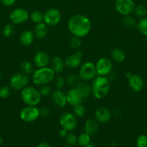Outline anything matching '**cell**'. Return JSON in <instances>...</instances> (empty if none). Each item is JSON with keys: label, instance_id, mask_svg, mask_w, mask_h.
<instances>
[{"label": "cell", "instance_id": "obj_1", "mask_svg": "<svg viewBox=\"0 0 147 147\" xmlns=\"http://www.w3.org/2000/svg\"><path fill=\"white\" fill-rule=\"evenodd\" d=\"M92 27L90 20L83 14H74L68 22V29L69 32L78 37H85L89 34Z\"/></svg>", "mask_w": 147, "mask_h": 147}, {"label": "cell", "instance_id": "obj_2", "mask_svg": "<svg viewBox=\"0 0 147 147\" xmlns=\"http://www.w3.org/2000/svg\"><path fill=\"white\" fill-rule=\"evenodd\" d=\"M110 88V81L106 76H97L92 80L91 89L92 94L97 99H102L107 96Z\"/></svg>", "mask_w": 147, "mask_h": 147}, {"label": "cell", "instance_id": "obj_3", "mask_svg": "<svg viewBox=\"0 0 147 147\" xmlns=\"http://www.w3.org/2000/svg\"><path fill=\"white\" fill-rule=\"evenodd\" d=\"M56 73L50 67H45L37 68L33 73L32 80L33 83L37 86L47 85L54 80Z\"/></svg>", "mask_w": 147, "mask_h": 147}, {"label": "cell", "instance_id": "obj_4", "mask_svg": "<svg viewBox=\"0 0 147 147\" xmlns=\"http://www.w3.org/2000/svg\"><path fill=\"white\" fill-rule=\"evenodd\" d=\"M22 100L27 106H35L41 100V95L38 90L31 86H27L22 90Z\"/></svg>", "mask_w": 147, "mask_h": 147}, {"label": "cell", "instance_id": "obj_5", "mask_svg": "<svg viewBox=\"0 0 147 147\" xmlns=\"http://www.w3.org/2000/svg\"><path fill=\"white\" fill-rule=\"evenodd\" d=\"M79 76L82 81L92 80L97 76L95 65L91 62H86L81 66L79 71Z\"/></svg>", "mask_w": 147, "mask_h": 147}, {"label": "cell", "instance_id": "obj_6", "mask_svg": "<svg viewBox=\"0 0 147 147\" xmlns=\"http://www.w3.org/2000/svg\"><path fill=\"white\" fill-rule=\"evenodd\" d=\"M59 123L62 129H66L67 131H71L77 126V119L74 113L65 112L61 116Z\"/></svg>", "mask_w": 147, "mask_h": 147}, {"label": "cell", "instance_id": "obj_7", "mask_svg": "<svg viewBox=\"0 0 147 147\" xmlns=\"http://www.w3.org/2000/svg\"><path fill=\"white\" fill-rule=\"evenodd\" d=\"M28 82L29 78L27 75L18 73L12 76L10 80V85L12 88L14 90H20L27 87Z\"/></svg>", "mask_w": 147, "mask_h": 147}, {"label": "cell", "instance_id": "obj_8", "mask_svg": "<svg viewBox=\"0 0 147 147\" xmlns=\"http://www.w3.org/2000/svg\"><path fill=\"white\" fill-rule=\"evenodd\" d=\"M95 68L97 76H107L112 71V63L108 57H102L97 61Z\"/></svg>", "mask_w": 147, "mask_h": 147}, {"label": "cell", "instance_id": "obj_9", "mask_svg": "<svg viewBox=\"0 0 147 147\" xmlns=\"http://www.w3.org/2000/svg\"><path fill=\"white\" fill-rule=\"evenodd\" d=\"M40 116L39 109L35 106H27L22 109L20 113V117L22 121L26 123H31L37 120Z\"/></svg>", "mask_w": 147, "mask_h": 147}, {"label": "cell", "instance_id": "obj_10", "mask_svg": "<svg viewBox=\"0 0 147 147\" xmlns=\"http://www.w3.org/2000/svg\"><path fill=\"white\" fill-rule=\"evenodd\" d=\"M61 13L58 9L50 8L44 14L43 22L47 26L53 27L59 24L61 20Z\"/></svg>", "mask_w": 147, "mask_h": 147}, {"label": "cell", "instance_id": "obj_11", "mask_svg": "<svg viewBox=\"0 0 147 147\" xmlns=\"http://www.w3.org/2000/svg\"><path fill=\"white\" fill-rule=\"evenodd\" d=\"M115 7L118 13L125 16L133 12L135 6L133 0H116Z\"/></svg>", "mask_w": 147, "mask_h": 147}, {"label": "cell", "instance_id": "obj_12", "mask_svg": "<svg viewBox=\"0 0 147 147\" xmlns=\"http://www.w3.org/2000/svg\"><path fill=\"white\" fill-rule=\"evenodd\" d=\"M30 15L28 11L23 8H16L12 11L10 19L14 24H22L28 20Z\"/></svg>", "mask_w": 147, "mask_h": 147}, {"label": "cell", "instance_id": "obj_13", "mask_svg": "<svg viewBox=\"0 0 147 147\" xmlns=\"http://www.w3.org/2000/svg\"><path fill=\"white\" fill-rule=\"evenodd\" d=\"M82 51H77L74 54L70 55L66 57L65 60V65L70 69H75L79 67L82 64Z\"/></svg>", "mask_w": 147, "mask_h": 147}, {"label": "cell", "instance_id": "obj_14", "mask_svg": "<svg viewBox=\"0 0 147 147\" xmlns=\"http://www.w3.org/2000/svg\"><path fill=\"white\" fill-rule=\"evenodd\" d=\"M128 86L134 92H140L144 88V80L138 74H132L128 78Z\"/></svg>", "mask_w": 147, "mask_h": 147}, {"label": "cell", "instance_id": "obj_15", "mask_svg": "<svg viewBox=\"0 0 147 147\" xmlns=\"http://www.w3.org/2000/svg\"><path fill=\"white\" fill-rule=\"evenodd\" d=\"M34 64L37 68L47 67L50 63V57L48 54L44 51H39L35 55L33 58Z\"/></svg>", "mask_w": 147, "mask_h": 147}, {"label": "cell", "instance_id": "obj_16", "mask_svg": "<svg viewBox=\"0 0 147 147\" xmlns=\"http://www.w3.org/2000/svg\"><path fill=\"white\" fill-rule=\"evenodd\" d=\"M52 101L59 108H63L67 104L66 94L61 90H56L52 93Z\"/></svg>", "mask_w": 147, "mask_h": 147}, {"label": "cell", "instance_id": "obj_17", "mask_svg": "<svg viewBox=\"0 0 147 147\" xmlns=\"http://www.w3.org/2000/svg\"><path fill=\"white\" fill-rule=\"evenodd\" d=\"M67 103L70 106H74L78 104H81L84 99L79 93L76 88H71L66 93Z\"/></svg>", "mask_w": 147, "mask_h": 147}, {"label": "cell", "instance_id": "obj_18", "mask_svg": "<svg viewBox=\"0 0 147 147\" xmlns=\"http://www.w3.org/2000/svg\"><path fill=\"white\" fill-rule=\"evenodd\" d=\"M111 117H112L111 112L105 107L98 108L95 112V119L99 123H108L110 121Z\"/></svg>", "mask_w": 147, "mask_h": 147}, {"label": "cell", "instance_id": "obj_19", "mask_svg": "<svg viewBox=\"0 0 147 147\" xmlns=\"http://www.w3.org/2000/svg\"><path fill=\"white\" fill-rule=\"evenodd\" d=\"M65 61L59 56L53 57L50 61V68L53 70L56 74H60L64 70L65 68Z\"/></svg>", "mask_w": 147, "mask_h": 147}, {"label": "cell", "instance_id": "obj_20", "mask_svg": "<svg viewBox=\"0 0 147 147\" xmlns=\"http://www.w3.org/2000/svg\"><path fill=\"white\" fill-rule=\"evenodd\" d=\"M48 32V26L44 22L36 24L34 27V30H33L35 38L37 39V40L44 39L47 36Z\"/></svg>", "mask_w": 147, "mask_h": 147}, {"label": "cell", "instance_id": "obj_21", "mask_svg": "<svg viewBox=\"0 0 147 147\" xmlns=\"http://www.w3.org/2000/svg\"><path fill=\"white\" fill-rule=\"evenodd\" d=\"M99 122L95 119H89L86 121L84 125V130L89 136H93L97 132L99 129Z\"/></svg>", "mask_w": 147, "mask_h": 147}, {"label": "cell", "instance_id": "obj_22", "mask_svg": "<svg viewBox=\"0 0 147 147\" xmlns=\"http://www.w3.org/2000/svg\"><path fill=\"white\" fill-rule=\"evenodd\" d=\"M35 39L34 33L31 30H24L20 35V42L22 45L30 46Z\"/></svg>", "mask_w": 147, "mask_h": 147}, {"label": "cell", "instance_id": "obj_23", "mask_svg": "<svg viewBox=\"0 0 147 147\" xmlns=\"http://www.w3.org/2000/svg\"><path fill=\"white\" fill-rule=\"evenodd\" d=\"M76 88L83 99L87 98L90 96L91 93H92L91 86L84 81L80 82V83L77 85Z\"/></svg>", "mask_w": 147, "mask_h": 147}, {"label": "cell", "instance_id": "obj_24", "mask_svg": "<svg viewBox=\"0 0 147 147\" xmlns=\"http://www.w3.org/2000/svg\"><path fill=\"white\" fill-rule=\"evenodd\" d=\"M111 57L114 61L117 63H122L125 60V53L122 49L115 48L111 52Z\"/></svg>", "mask_w": 147, "mask_h": 147}, {"label": "cell", "instance_id": "obj_25", "mask_svg": "<svg viewBox=\"0 0 147 147\" xmlns=\"http://www.w3.org/2000/svg\"><path fill=\"white\" fill-rule=\"evenodd\" d=\"M66 84L71 88H76L80 83V78L79 75L70 74L66 78Z\"/></svg>", "mask_w": 147, "mask_h": 147}, {"label": "cell", "instance_id": "obj_26", "mask_svg": "<svg viewBox=\"0 0 147 147\" xmlns=\"http://www.w3.org/2000/svg\"><path fill=\"white\" fill-rule=\"evenodd\" d=\"M20 68H21L22 73L27 75V76L34 72L33 63L28 60H24V61L22 62L21 64H20Z\"/></svg>", "mask_w": 147, "mask_h": 147}, {"label": "cell", "instance_id": "obj_27", "mask_svg": "<svg viewBox=\"0 0 147 147\" xmlns=\"http://www.w3.org/2000/svg\"><path fill=\"white\" fill-rule=\"evenodd\" d=\"M30 20H32L35 24H39V23L43 22L44 20V14L39 10L33 11L30 15Z\"/></svg>", "mask_w": 147, "mask_h": 147}, {"label": "cell", "instance_id": "obj_28", "mask_svg": "<svg viewBox=\"0 0 147 147\" xmlns=\"http://www.w3.org/2000/svg\"><path fill=\"white\" fill-rule=\"evenodd\" d=\"M122 22L125 27H128V28H132L136 25V21L134 19L133 17L129 15L124 16L122 20Z\"/></svg>", "mask_w": 147, "mask_h": 147}, {"label": "cell", "instance_id": "obj_29", "mask_svg": "<svg viewBox=\"0 0 147 147\" xmlns=\"http://www.w3.org/2000/svg\"><path fill=\"white\" fill-rule=\"evenodd\" d=\"M137 28L138 31L144 35L147 36V17H143L137 24Z\"/></svg>", "mask_w": 147, "mask_h": 147}, {"label": "cell", "instance_id": "obj_30", "mask_svg": "<svg viewBox=\"0 0 147 147\" xmlns=\"http://www.w3.org/2000/svg\"><path fill=\"white\" fill-rule=\"evenodd\" d=\"M73 113L75 115L76 117L82 118L85 116V114H86V109L82 103L73 106Z\"/></svg>", "mask_w": 147, "mask_h": 147}, {"label": "cell", "instance_id": "obj_31", "mask_svg": "<svg viewBox=\"0 0 147 147\" xmlns=\"http://www.w3.org/2000/svg\"><path fill=\"white\" fill-rule=\"evenodd\" d=\"M90 136L85 132L82 133L77 137V142L82 146H85L90 143Z\"/></svg>", "mask_w": 147, "mask_h": 147}, {"label": "cell", "instance_id": "obj_32", "mask_svg": "<svg viewBox=\"0 0 147 147\" xmlns=\"http://www.w3.org/2000/svg\"><path fill=\"white\" fill-rule=\"evenodd\" d=\"M133 11L135 14V15H137L139 17H142V18L143 17H145L147 15L146 7L144 5H141V4H139V5L135 7Z\"/></svg>", "mask_w": 147, "mask_h": 147}, {"label": "cell", "instance_id": "obj_33", "mask_svg": "<svg viewBox=\"0 0 147 147\" xmlns=\"http://www.w3.org/2000/svg\"><path fill=\"white\" fill-rule=\"evenodd\" d=\"M69 45L73 50H77L82 45V40L80 37L73 36L69 41Z\"/></svg>", "mask_w": 147, "mask_h": 147}, {"label": "cell", "instance_id": "obj_34", "mask_svg": "<svg viewBox=\"0 0 147 147\" xmlns=\"http://www.w3.org/2000/svg\"><path fill=\"white\" fill-rule=\"evenodd\" d=\"M66 85V79L62 76H57L54 78V86L57 90H61Z\"/></svg>", "mask_w": 147, "mask_h": 147}, {"label": "cell", "instance_id": "obj_35", "mask_svg": "<svg viewBox=\"0 0 147 147\" xmlns=\"http://www.w3.org/2000/svg\"><path fill=\"white\" fill-rule=\"evenodd\" d=\"M14 31H15V28H14V25L11 24H6L3 29V34L6 37H10L14 34Z\"/></svg>", "mask_w": 147, "mask_h": 147}, {"label": "cell", "instance_id": "obj_36", "mask_svg": "<svg viewBox=\"0 0 147 147\" xmlns=\"http://www.w3.org/2000/svg\"><path fill=\"white\" fill-rule=\"evenodd\" d=\"M40 89H39V92H40L41 96H44V97H48L50 96L52 93V90L50 86L48 85H43V86H40Z\"/></svg>", "mask_w": 147, "mask_h": 147}, {"label": "cell", "instance_id": "obj_37", "mask_svg": "<svg viewBox=\"0 0 147 147\" xmlns=\"http://www.w3.org/2000/svg\"><path fill=\"white\" fill-rule=\"evenodd\" d=\"M65 138H66V144L69 146H74L77 142V137H76V135L72 133L67 134V135H66Z\"/></svg>", "mask_w": 147, "mask_h": 147}, {"label": "cell", "instance_id": "obj_38", "mask_svg": "<svg viewBox=\"0 0 147 147\" xmlns=\"http://www.w3.org/2000/svg\"><path fill=\"white\" fill-rule=\"evenodd\" d=\"M136 145L138 147H147L146 135H140L136 140Z\"/></svg>", "mask_w": 147, "mask_h": 147}, {"label": "cell", "instance_id": "obj_39", "mask_svg": "<svg viewBox=\"0 0 147 147\" xmlns=\"http://www.w3.org/2000/svg\"><path fill=\"white\" fill-rule=\"evenodd\" d=\"M10 95V88L8 86H2L0 88V98H7Z\"/></svg>", "mask_w": 147, "mask_h": 147}, {"label": "cell", "instance_id": "obj_40", "mask_svg": "<svg viewBox=\"0 0 147 147\" xmlns=\"http://www.w3.org/2000/svg\"><path fill=\"white\" fill-rule=\"evenodd\" d=\"M39 113H40V116H42L43 118H47L50 115V111L48 108L42 107L41 109H39Z\"/></svg>", "mask_w": 147, "mask_h": 147}, {"label": "cell", "instance_id": "obj_41", "mask_svg": "<svg viewBox=\"0 0 147 147\" xmlns=\"http://www.w3.org/2000/svg\"><path fill=\"white\" fill-rule=\"evenodd\" d=\"M1 3L6 7H12L16 2V0H1Z\"/></svg>", "mask_w": 147, "mask_h": 147}, {"label": "cell", "instance_id": "obj_42", "mask_svg": "<svg viewBox=\"0 0 147 147\" xmlns=\"http://www.w3.org/2000/svg\"><path fill=\"white\" fill-rule=\"evenodd\" d=\"M67 134H68V131L64 129H61L59 132V136H60V137H61V138L66 137V135H67Z\"/></svg>", "mask_w": 147, "mask_h": 147}, {"label": "cell", "instance_id": "obj_43", "mask_svg": "<svg viewBox=\"0 0 147 147\" xmlns=\"http://www.w3.org/2000/svg\"><path fill=\"white\" fill-rule=\"evenodd\" d=\"M37 147H50V146L48 143H46V142H41V143L37 145Z\"/></svg>", "mask_w": 147, "mask_h": 147}, {"label": "cell", "instance_id": "obj_44", "mask_svg": "<svg viewBox=\"0 0 147 147\" xmlns=\"http://www.w3.org/2000/svg\"><path fill=\"white\" fill-rule=\"evenodd\" d=\"M2 143H3V139H2V138H1V136H0V146H1V145L2 144Z\"/></svg>", "mask_w": 147, "mask_h": 147}, {"label": "cell", "instance_id": "obj_45", "mask_svg": "<svg viewBox=\"0 0 147 147\" xmlns=\"http://www.w3.org/2000/svg\"><path fill=\"white\" fill-rule=\"evenodd\" d=\"M1 73H0V80H1Z\"/></svg>", "mask_w": 147, "mask_h": 147}, {"label": "cell", "instance_id": "obj_46", "mask_svg": "<svg viewBox=\"0 0 147 147\" xmlns=\"http://www.w3.org/2000/svg\"><path fill=\"white\" fill-rule=\"evenodd\" d=\"M65 147H71V146H69V145H67V146H66Z\"/></svg>", "mask_w": 147, "mask_h": 147}]
</instances>
